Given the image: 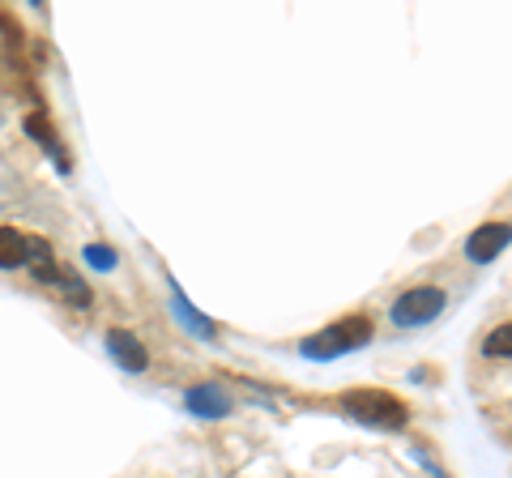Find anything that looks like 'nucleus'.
Listing matches in <instances>:
<instances>
[{"instance_id":"1","label":"nucleus","mask_w":512,"mask_h":478,"mask_svg":"<svg viewBox=\"0 0 512 478\" xmlns=\"http://www.w3.org/2000/svg\"><path fill=\"white\" fill-rule=\"evenodd\" d=\"M342 410L363 427H380V432H402L410 423V410L402 397L384 393V389H350L342 393Z\"/></svg>"},{"instance_id":"2","label":"nucleus","mask_w":512,"mask_h":478,"mask_svg":"<svg viewBox=\"0 0 512 478\" xmlns=\"http://www.w3.org/2000/svg\"><path fill=\"white\" fill-rule=\"evenodd\" d=\"M363 342H372V321L367 316H346V321L329 325L325 333H312V338L299 342V355L303 359H338L359 350Z\"/></svg>"},{"instance_id":"3","label":"nucleus","mask_w":512,"mask_h":478,"mask_svg":"<svg viewBox=\"0 0 512 478\" xmlns=\"http://www.w3.org/2000/svg\"><path fill=\"white\" fill-rule=\"evenodd\" d=\"M448 304V295L440 291V286H414V291L406 295H397V304H393V325H402V329H419V325H431L436 316L444 312Z\"/></svg>"},{"instance_id":"4","label":"nucleus","mask_w":512,"mask_h":478,"mask_svg":"<svg viewBox=\"0 0 512 478\" xmlns=\"http://www.w3.org/2000/svg\"><path fill=\"white\" fill-rule=\"evenodd\" d=\"M508 244H512V227H508V222H483V227L470 231V239H466V257L474 265H491Z\"/></svg>"},{"instance_id":"5","label":"nucleus","mask_w":512,"mask_h":478,"mask_svg":"<svg viewBox=\"0 0 512 478\" xmlns=\"http://www.w3.org/2000/svg\"><path fill=\"white\" fill-rule=\"evenodd\" d=\"M184 406H188V414H197V419H227L235 402L218 380H205V385H192L184 393Z\"/></svg>"},{"instance_id":"6","label":"nucleus","mask_w":512,"mask_h":478,"mask_svg":"<svg viewBox=\"0 0 512 478\" xmlns=\"http://www.w3.org/2000/svg\"><path fill=\"white\" fill-rule=\"evenodd\" d=\"M107 350H111V359H116L124 372H146L150 368V350L141 346V338L137 333H128V329H111L107 333Z\"/></svg>"},{"instance_id":"7","label":"nucleus","mask_w":512,"mask_h":478,"mask_svg":"<svg viewBox=\"0 0 512 478\" xmlns=\"http://www.w3.org/2000/svg\"><path fill=\"white\" fill-rule=\"evenodd\" d=\"M26 265V235L18 227H0V269Z\"/></svg>"},{"instance_id":"8","label":"nucleus","mask_w":512,"mask_h":478,"mask_svg":"<svg viewBox=\"0 0 512 478\" xmlns=\"http://www.w3.org/2000/svg\"><path fill=\"white\" fill-rule=\"evenodd\" d=\"M175 316H180V325H188L197 338H214V321H201L197 308H192L184 295H175Z\"/></svg>"},{"instance_id":"9","label":"nucleus","mask_w":512,"mask_h":478,"mask_svg":"<svg viewBox=\"0 0 512 478\" xmlns=\"http://www.w3.org/2000/svg\"><path fill=\"white\" fill-rule=\"evenodd\" d=\"M483 350L495 359H512V321L508 325H495L487 338H483Z\"/></svg>"},{"instance_id":"10","label":"nucleus","mask_w":512,"mask_h":478,"mask_svg":"<svg viewBox=\"0 0 512 478\" xmlns=\"http://www.w3.org/2000/svg\"><path fill=\"white\" fill-rule=\"evenodd\" d=\"M56 286H64V295H69V304H77V308H86V304H90V286H86V282H77V278L64 274Z\"/></svg>"},{"instance_id":"11","label":"nucleus","mask_w":512,"mask_h":478,"mask_svg":"<svg viewBox=\"0 0 512 478\" xmlns=\"http://www.w3.org/2000/svg\"><path fill=\"white\" fill-rule=\"evenodd\" d=\"M26 133H30V137H39L47 150H56V133L47 129V120H43V116H26Z\"/></svg>"},{"instance_id":"12","label":"nucleus","mask_w":512,"mask_h":478,"mask_svg":"<svg viewBox=\"0 0 512 478\" xmlns=\"http://www.w3.org/2000/svg\"><path fill=\"white\" fill-rule=\"evenodd\" d=\"M86 265L90 269H111V265H116V252L103 248V244H90L86 248Z\"/></svg>"}]
</instances>
